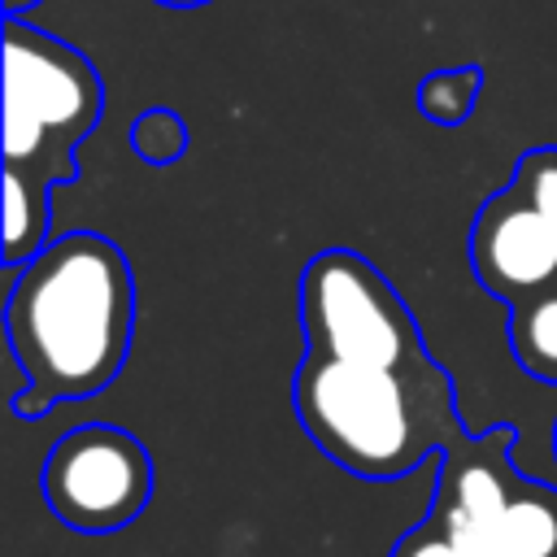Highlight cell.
I'll use <instances>...</instances> for the list:
<instances>
[{
  "mask_svg": "<svg viewBox=\"0 0 557 557\" xmlns=\"http://www.w3.org/2000/svg\"><path fill=\"white\" fill-rule=\"evenodd\" d=\"M48 222H52V196L35 191L22 174L4 170V270H17L26 265L52 235H48Z\"/></svg>",
  "mask_w": 557,
  "mask_h": 557,
  "instance_id": "9c48e42d",
  "label": "cell"
},
{
  "mask_svg": "<svg viewBox=\"0 0 557 557\" xmlns=\"http://www.w3.org/2000/svg\"><path fill=\"white\" fill-rule=\"evenodd\" d=\"M553 453H557V435H553Z\"/></svg>",
  "mask_w": 557,
  "mask_h": 557,
  "instance_id": "2e32d148",
  "label": "cell"
},
{
  "mask_svg": "<svg viewBox=\"0 0 557 557\" xmlns=\"http://www.w3.org/2000/svg\"><path fill=\"white\" fill-rule=\"evenodd\" d=\"M300 331L309 352L366 366L431 361L400 292L352 248H326L300 270Z\"/></svg>",
  "mask_w": 557,
  "mask_h": 557,
  "instance_id": "5b68a950",
  "label": "cell"
},
{
  "mask_svg": "<svg viewBox=\"0 0 557 557\" xmlns=\"http://www.w3.org/2000/svg\"><path fill=\"white\" fill-rule=\"evenodd\" d=\"M509 348H513V361L540 379V383H553L557 387V292H540V296H527L522 305H513L509 313Z\"/></svg>",
  "mask_w": 557,
  "mask_h": 557,
  "instance_id": "ba28073f",
  "label": "cell"
},
{
  "mask_svg": "<svg viewBox=\"0 0 557 557\" xmlns=\"http://www.w3.org/2000/svg\"><path fill=\"white\" fill-rule=\"evenodd\" d=\"M4 274V339L22 370L13 409L44 418L65 400L104 392L122 374L135 335L126 252L96 231H70Z\"/></svg>",
  "mask_w": 557,
  "mask_h": 557,
  "instance_id": "6da1fadb",
  "label": "cell"
},
{
  "mask_svg": "<svg viewBox=\"0 0 557 557\" xmlns=\"http://www.w3.org/2000/svg\"><path fill=\"white\" fill-rule=\"evenodd\" d=\"M104 109L96 65L26 17H4V170L35 191L74 183V152Z\"/></svg>",
  "mask_w": 557,
  "mask_h": 557,
  "instance_id": "3957f363",
  "label": "cell"
},
{
  "mask_svg": "<svg viewBox=\"0 0 557 557\" xmlns=\"http://www.w3.org/2000/svg\"><path fill=\"white\" fill-rule=\"evenodd\" d=\"M292 409L313 448L374 483L405 479L470 435L453 405V379L435 357L422 366H366L305 348L292 379Z\"/></svg>",
  "mask_w": 557,
  "mask_h": 557,
  "instance_id": "7a4b0ae2",
  "label": "cell"
},
{
  "mask_svg": "<svg viewBox=\"0 0 557 557\" xmlns=\"http://www.w3.org/2000/svg\"><path fill=\"white\" fill-rule=\"evenodd\" d=\"M126 139H131L135 157H144L148 165H170L187 152V122H183V113H174L165 104H152L131 122Z\"/></svg>",
  "mask_w": 557,
  "mask_h": 557,
  "instance_id": "8fae6325",
  "label": "cell"
},
{
  "mask_svg": "<svg viewBox=\"0 0 557 557\" xmlns=\"http://www.w3.org/2000/svg\"><path fill=\"white\" fill-rule=\"evenodd\" d=\"M470 270L479 287L509 309L527 296H540L557 278V235L544 213L505 183L487 196L470 222Z\"/></svg>",
  "mask_w": 557,
  "mask_h": 557,
  "instance_id": "52a82bcc",
  "label": "cell"
},
{
  "mask_svg": "<svg viewBox=\"0 0 557 557\" xmlns=\"http://www.w3.org/2000/svg\"><path fill=\"white\" fill-rule=\"evenodd\" d=\"M513 426L466 435L440 453V479L426 518L496 557H557V487L509 461Z\"/></svg>",
  "mask_w": 557,
  "mask_h": 557,
  "instance_id": "277c9868",
  "label": "cell"
},
{
  "mask_svg": "<svg viewBox=\"0 0 557 557\" xmlns=\"http://www.w3.org/2000/svg\"><path fill=\"white\" fill-rule=\"evenodd\" d=\"M35 4H39V0H4V13H9V17H22V13L35 9Z\"/></svg>",
  "mask_w": 557,
  "mask_h": 557,
  "instance_id": "5bb4252c",
  "label": "cell"
},
{
  "mask_svg": "<svg viewBox=\"0 0 557 557\" xmlns=\"http://www.w3.org/2000/svg\"><path fill=\"white\" fill-rule=\"evenodd\" d=\"M48 509L83 535H109L135 522L152 500L148 448L109 422H83L65 431L39 470Z\"/></svg>",
  "mask_w": 557,
  "mask_h": 557,
  "instance_id": "8992f818",
  "label": "cell"
},
{
  "mask_svg": "<svg viewBox=\"0 0 557 557\" xmlns=\"http://www.w3.org/2000/svg\"><path fill=\"white\" fill-rule=\"evenodd\" d=\"M392 557H496V553H487V548L474 544V540L453 535V531L440 527L435 518H422V522H413V527L396 540Z\"/></svg>",
  "mask_w": 557,
  "mask_h": 557,
  "instance_id": "4fadbf2b",
  "label": "cell"
},
{
  "mask_svg": "<svg viewBox=\"0 0 557 557\" xmlns=\"http://www.w3.org/2000/svg\"><path fill=\"white\" fill-rule=\"evenodd\" d=\"M157 4H165V9H200L209 0H157Z\"/></svg>",
  "mask_w": 557,
  "mask_h": 557,
  "instance_id": "9a60e30c",
  "label": "cell"
},
{
  "mask_svg": "<svg viewBox=\"0 0 557 557\" xmlns=\"http://www.w3.org/2000/svg\"><path fill=\"white\" fill-rule=\"evenodd\" d=\"M479 87H483V70L479 65L435 70V74H426L418 83V109L435 126H461L479 104Z\"/></svg>",
  "mask_w": 557,
  "mask_h": 557,
  "instance_id": "30bf717a",
  "label": "cell"
},
{
  "mask_svg": "<svg viewBox=\"0 0 557 557\" xmlns=\"http://www.w3.org/2000/svg\"><path fill=\"white\" fill-rule=\"evenodd\" d=\"M509 183L544 213V222L557 235V148H531V152H522Z\"/></svg>",
  "mask_w": 557,
  "mask_h": 557,
  "instance_id": "7c38bea8",
  "label": "cell"
}]
</instances>
